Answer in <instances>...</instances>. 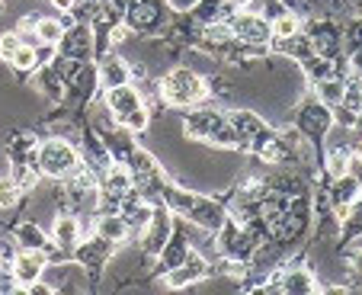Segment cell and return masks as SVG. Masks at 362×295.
<instances>
[{
    "label": "cell",
    "mask_w": 362,
    "mask_h": 295,
    "mask_svg": "<svg viewBox=\"0 0 362 295\" xmlns=\"http://www.w3.org/2000/svg\"><path fill=\"white\" fill-rule=\"evenodd\" d=\"M39 170L45 173V177H55V180H64V177H71V173H81V158H77L74 144L62 141V138H48V141H42Z\"/></svg>",
    "instance_id": "cell-1"
},
{
    "label": "cell",
    "mask_w": 362,
    "mask_h": 295,
    "mask_svg": "<svg viewBox=\"0 0 362 295\" xmlns=\"http://www.w3.org/2000/svg\"><path fill=\"white\" fill-rule=\"evenodd\" d=\"M202 90H205V83L199 81L192 71H186V68L170 71V74H167V81H164V96L170 100L173 106H189V103H196L199 96H202Z\"/></svg>",
    "instance_id": "cell-2"
},
{
    "label": "cell",
    "mask_w": 362,
    "mask_h": 295,
    "mask_svg": "<svg viewBox=\"0 0 362 295\" xmlns=\"http://www.w3.org/2000/svg\"><path fill=\"white\" fill-rule=\"evenodd\" d=\"M45 263H48V257L42 254L39 248H26V250H20V254L13 257V279L20 282V286H33V282L42 276Z\"/></svg>",
    "instance_id": "cell-3"
},
{
    "label": "cell",
    "mask_w": 362,
    "mask_h": 295,
    "mask_svg": "<svg viewBox=\"0 0 362 295\" xmlns=\"http://www.w3.org/2000/svg\"><path fill=\"white\" fill-rule=\"evenodd\" d=\"M106 100H110V106L119 112V116H125V112H132V110H141V96H138V90H132L129 83L112 87Z\"/></svg>",
    "instance_id": "cell-4"
},
{
    "label": "cell",
    "mask_w": 362,
    "mask_h": 295,
    "mask_svg": "<svg viewBox=\"0 0 362 295\" xmlns=\"http://www.w3.org/2000/svg\"><path fill=\"white\" fill-rule=\"evenodd\" d=\"M52 238H55V244H62V248H74L77 241H81V219L62 215V219L52 225Z\"/></svg>",
    "instance_id": "cell-5"
},
{
    "label": "cell",
    "mask_w": 362,
    "mask_h": 295,
    "mask_svg": "<svg viewBox=\"0 0 362 295\" xmlns=\"http://www.w3.org/2000/svg\"><path fill=\"white\" fill-rule=\"evenodd\" d=\"M234 33L247 42H263L269 35V29H267V23L257 20V16H240V20L234 23Z\"/></svg>",
    "instance_id": "cell-6"
},
{
    "label": "cell",
    "mask_w": 362,
    "mask_h": 295,
    "mask_svg": "<svg viewBox=\"0 0 362 295\" xmlns=\"http://www.w3.org/2000/svg\"><path fill=\"white\" fill-rule=\"evenodd\" d=\"M35 39H39L42 45H58V42L64 39V26L58 20H52V16H42V20L35 23Z\"/></svg>",
    "instance_id": "cell-7"
},
{
    "label": "cell",
    "mask_w": 362,
    "mask_h": 295,
    "mask_svg": "<svg viewBox=\"0 0 362 295\" xmlns=\"http://www.w3.org/2000/svg\"><path fill=\"white\" fill-rule=\"evenodd\" d=\"M20 196H23L20 183L4 173V177H0V209H13L16 202H20Z\"/></svg>",
    "instance_id": "cell-8"
},
{
    "label": "cell",
    "mask_w": 362,
    "mask_h": 295,
    "mask_svg": "<svg viewBox=\"0 0 362 295\" xmlns=\"http://www.w3.org/2000/svg\"><path fill=\"white\" fill-rule=\"evenodd\" d=\"M35 62H39V58H35V48H33V45H26V42H23L20 48H16L13 55H10V64H13L16 71H33V68H35Z\"/></svg>",
    "instance_id": "cell-9"
},
{
    "label": "cell",
    "mask_w": 362,
    "mask_h": 295,
    "mask_svg": "<svg viewBox=\"0 0 362 295\" xmlns=\"http://www.w3.org/2000/svg\"><path fill=\"white\" fill-rule=\"evenodd\" d=\"M295 33H298V20H295L292 13H282L279 20L273 23V35H276V39H292Z\"/></svg>",
    "instance_id": "cell-10"
},
{
    "label": "cell",
    "mask_w": 362,
    "mask_h": 295,
    "mask_svg": "<svg viewBox=\"0 0 362 295\" xmlns=\"http://www.w3.org/2000/svg\"><path fill=\"white\" fill-rule=\"evenodd\" d=\"M20 45H23V35L20 33H4V35H0V58H7V62H10V55H13Z\"/></svg>",
    "instance_id": "cell-11"
},
{
    "label": "cell",
    "mask_w": 362,
    "mask_h": 295,
    "mask_svg": "<svg viewBox=\"0 0 362 295\" xmlns=\"http://www.w3.org/2000/svg\"><path fill=\"white\" fill-rule=\"evenodd\" d=\"M106 186H110V192H122V190H129V173L119 170V167H112L110 177H106Z\"/></svg>",
    "instance_id": "cell-12"
},
{
    "label": "cell",
    "mask_w": 362,
    "mask_h": 295,
    "mask_svg": "<svg viewBox=\"0 0 362 295\" xmlns=\"http://www.w3.org/2000/svg\"><path fill=\"white\" fill-rule=\"evenodd\" d=\"M122 122L129 125V129L141 132V129H148V112H144V110H132V112H125V116H122Z\"/></svg>",
    "instance_id": "cell-13"
},
{
    "label": "cell",
    "mask_w": 362,
    "mask_h": 295,
    "mask_svg": "<svg viewBox=\"0 0 362 295\" xmlns=\"http://www.w3.org/2000/svg\"><path fill=\"white\" fill-rule=\"evenodd\" d=\"M122 231H125V228H122V221H119V219H103V221H100V234H110V238H122Z\"/></svg>",
    "instance_id": "cell-14"
},
{
    "label": "cell",
    "mask_w": 362,
    "mask_h": 295,
    "mask_svg": "<svg viewBox=\"0 0 362 295\" xmlns=\"http://www.w3.org/2000/svg\"><path fill=\"white\" fill-rule=\"evenodd\" d=\"M349 93H343V100H346L349 106H362V83L356 81V83H349Z\"/></svg>",
    "instance_id": "cell-15"
},
{
    "label": "cell",
    "mask_w": 362,
    "mask_h": 295,
    "mask_svg": "<svg viewBox=\"0 0 362 295\" xmlns=\"http://www.w3.org/2000/svg\"><path fill=\"white\" fill-rule=\"evenodd\" d=\"M324 100L340 103V100H343V87H340V83H324Z\"/></svg>",
    "instance_id": "cell-16"
},
{
    "label": "cell",
    "mask_w": 362,
    "mask_h": 295,
    "mask_svg": "<svg viewBox=\"0 0 362 295\" xmlns=\"http://www.w3.org/2000/svg\"><path fill=\"white\" fill-rule=\"evenodd\" d=\"M330 173H334V177H343V173H346V158H343V154H334V158H330Z\"/></svg>",
    "instance_id": "cell-17"
},
{
    "label": "cell",
    "mask_w": 362,
    "mask_h": 295,
    "mask_svg": "<svg viewBox=\"0 0 362 295\" xmlns=\"http://www.w3.org/2000/svg\"><path fill=\"white\" fill-rule=\"evenodd\" d=\"M286 286L288 289H311V279H308V276H292Z\"/></svg>",
    "instance_id": "cell-18"
},
{
    "label": "cell",
    "mask_w": 362,
    "mask_h": 295,
    "mask_svg": "<svg viewBox=\"0 0 362 295\" xmlns=\"http://www.w3.org/2000/svg\"><path fill=\"white\" fill-rule=\"evenodd\" d=\"M52 7H55V10H62V13H68V10L74 7V0H52Z\"/></svg>",
    "instance_id": "cell-19"
},
{
    "label": "cell",
    "mask_w": 362,
    "mask_h": 295,
    "mask_svg": "<svg viewBox=\"0 0 362 295\" xmlns=\"http://www.w3.org/2000/svg\"><path fill=\"white\" fill-rule=\"evenodd\" d=\"M234 4H240V7H244V4H250V0H234Z\"/></svg>",
    "instance_id": "cell-20"
},
{
    "label": "cell",
    "mask_w": 362,
    "mask_h": 295,
    "mask_svg": "<svg viewBox=\"0 0 362 295\" xmlns=\"http://www.w3.org/2000/svg\"><path fill=\"white\" fill-rule=\"evenodd\" d=\"M359 161H362V144H359Z\"/></svg>",
    "instance_id": "cell-21"
}]
</instances>
